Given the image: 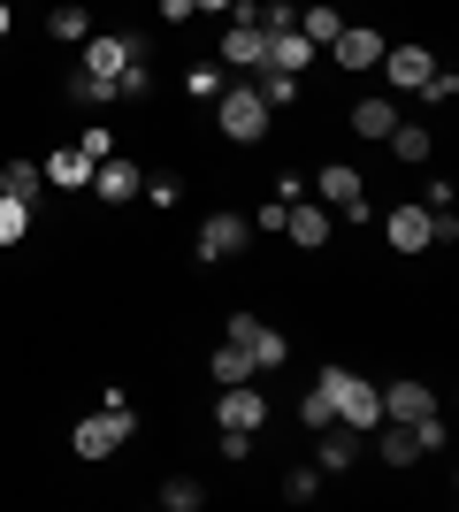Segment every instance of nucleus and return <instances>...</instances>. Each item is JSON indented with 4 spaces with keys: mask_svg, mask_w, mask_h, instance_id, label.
<instances>
[{
    "mask_svg": "<svg viewBox=\"0 0 459 512\" xmlns=\"http://www.w3.org/2000/svg\"><path fill=\"white\" fill-rule=\"evenodd\" d=\"M268 115H276V107L261 100V85H253V77L222 85V100H215V123H222V138H230V146H261V138H268Z\"/></svg>",
    "mask_w": 459,
    "mask_h": 512,
    "instance_id": "nucleus-2",
    "label": "nucleus"
},
{
    "mask_svg": "<svg viewBox=\"0 0 459 512\" xmlns=\"http://www.w3.org/2000/svg\"><path fill=\"white\" fill-rule=\"evenodd\" d=\"M46 31H54L62 46H85L92 39V8L85 0H54V8H46Z\"/></svg>",
    "mask_w": 459,
    "mask_h": 512,
    "instance_id": "nucleus-17",
    "label": "nucleus"
},
{
    "mask_svg": "<svg viewBox=\"0 0 459 512\" xmlns=\"http://www.w3.org/2000/svg\"><path fill=\"white\" fill-rule=\"evenodd\" d=\"M452 92H459V77H452V69H429V85H421V100H429V107H444Z\"/></svg>",
    "mask_w": 459,
    "mask_h": 512,
    "instance_id": "nucleus-34",
    "label": "nucleus"
},
{
    "mask_svg": "<svg viewBox=\"0 0 459 512\" xmlns=\"http://www.w3.org/2000/svg\"><path fill=\"white\" fill-rule=\"evenodd\" d=\"M192 8H199V16H215V8H222V16H230V0H192Z\"/></svg>",
    "mask_w": 459,
    "mask_h": 512,
    "instance_id": "nucleus-36",
    "label": "nucleus"
},
{
    "mask_svg": "<svg viewBox=\"0 0 459 512\" xmlns=\"http://www.w3.org/2000/svg\"><path fill=\"white\" fill-rule=\"evenodd\" d=\"M245 245H253V222H245L238 207H222L199 222V260H238Z\"/></svg>",
    "mask_w": 459,
    "mask_h": 512,
    "instance_id": "nucleus-7",
    "label": "nucleus"
},
{
    "mask_svg": "<svg viewBox=\"0 0 459 512\" xmlns=\"http://www.w3.org/2000/svg\"><path fill=\"white\" fill-rule=\"evenodd\" d=\"M314 436H322V428H314ZM352 459H360V428L329 421V436H322V467H329V474H345Z\"/></svg>",
    "mask_w": 459,
    "mask_h": 512,
    "instance_id": "nucleus-21",
    "label": "nucleus"
},
{
    "mask_svg": "<svg viewBox=\"0 0 459 512\" xmlns=\"http://www.w3.org/2000/svg\"><path fill=\"white\" fill-rule=\"evenodd\" d=\"M375 69H383L398 92H421V85H429V69H437V54H429L421 39H398V46H383V62H375Z\"/></svg>",
    "mask_w": 459,
    "mask_h": 512,
    "instance_id": "nucleus-10",
    "label": "nucleus"
},
{
    "mask_svg": "<svg viewBox=\"0 0 459 512\" xmlns=\"http://www.w3.org/2000/svg\"><path fill=\"white\" fill-rule=\"evenodd\" d=\"M161 505H169V512H199V505H207V490H199L192 474H169V482H161Z\"/></svg>",
    "mask_w": 459,
    "mask_h": 512,
    "instance_id": "nucleus-27",
    "label": "nucleus"
},
{
    "mask_svg": "<svg viewBox=\"0 0 459 512\" xmlns=\"http://www.w3.org/2000/svg\"><path fill=\"white\" fill-rule=\"evenodd\" d=\"M322 390H329V413H337L345 428H360V436L383 421V398H375L368 375H352V367H322Z\"/></svg>",
    "mask_w": 459,
    "mask_h": 512,
    "instance_id": "nucleus-3",
    "label": "nucleus"
},
{
    "mask_svg": "<svg viewBox=\"0 0 459 512\" xmlns=\"http://www.w3.org/2000/svg\"><path fill=\"white\" fill-rule=\"evenodd\" d=\"M131 436H138V413H131V398H123V390H108V406H100V413H85V421L69 428L77 459H108V451H123Z\"/></svg>",
    "mask_w": 459,
    "mask_h": 512,
    "instance_id": "nucleus-1",
    "label": "nucleus"
},
{
    "mask_svg": "<svg viewBox=\"0 0 459 512\" xmlns=\"http://www.w3.org/2000/svg\"><path fill=\"white\" fill-rule=\"evenodd\" d=\"M383 146H391L398 161H406V169H421V161L437 153V138H429V130H421V123H406V115H398V130H391V138H383Z\"/></svg>",
    "mask_w": 459,
    "mask_h": 512,
    "instance_id": "nucleus-20",
    "label": "nucleus"
},
{
    "mask_svg": "<svg viewBox=\"0 0 459 512\" xmlns=\"http://www.w3.org/2000/svg\"><path fill=\"white\" fill-rule=\"evenodd\" d=\"M0 192H8V199H23V207H31V199L46 192V169H39V161H8V169H0Z\"/></svg>",
    "mask_w": 459,
    "mask_h": 512,
    "instance_id": "nucleus-22",
    "label": "nucleus"
},
{
    "mask_svg": "<svg viewBox=\"0 0 459 512\" xmlns=\"http://www.w3.org/2000/svg\"><path fill=\"white\" fill-rule=\"evenodd\" d=\"M146 92H153V69L146 62H131L123 77H115V100H146Z\"/></svg>",
    "mask_w": 459,
    "mask_h": 512,
    "instance_id": "nucleus-32",
    "label": "nucleus"
},
{
    "mask_svg": "<svg viewBox=\"0 0 459 512\" xmlns=\"http://www.w3.org/2000/svg\"><path fill=\"white\" fill-rule=\"evenodd\" d=\"M39 169H46V184H62V192H92V169H100V161H92L85 146H54Z\"/></svg>",
    "mask_w": 459,
    "mask_h": 512,
    "instance_id": "nucleus-13",
    "label": "nucleus"
},
{
    "mask_svg": "<svg viewBox=\"0 0 459 512\" xmlns=\"http://www.w3.org/2000/svg\"><path fill=\"white\" fill-rule=\"evenodd\" d=\"M23 237H31V207L0 192V245H23Z\"/></svg>",
    "mask_w": 459,
    "mask_h": 512,
    "instance_id": "nucleus-28",
    "label": "nucleus"
},
{
    "mask_svg": "<svg viewBox=\"0 0 459 512\" xmlns=\"http://www.w3.org/2000/svg\"><path fill=\"white\" fill-rule=\"evenodd\" d=\"M253 85H261L268 107H291V100H299V77H284V69H253Z\"/></svg>",
    "mask_w": 459,
    "mask_h": 512,
    "instance_id": "nucleus-29",
    "label": "nucleus"
},
{
    "mask_svg": "<svg viewBox=\"0 0 459 512\" xmlns=\"http://www.w3.org/2000/svg\"><path fill=\"white\" fill-rule=\"evenodd\" d=\"M329 62L352 69V77H368V69L383 62V31H375V23H345V31L329 39Z\"/></svg>",
    "mask_w": 459,
    "mask_h": 512,
    "instance_id": "nucleus-9",
    "label": "nucleus"
},
{
    "mask_svg": "<svg viewBox=\"0 0 459 512\" xmlns=\"http://www.w3.org/2000/svg\"><path fill=\"white\" fill-rule=\"evenodd\" d=\"M314 497H322V474H314V467H291L284 474V505H314Z\"/></svg>",
    "mask_w": 459,
    "mask_h": 512,
    "instance_id": "nucleus-31",
    "label": "nucleus"
},
{
    "mask_svg": "<svg viewBox=\"0 0 459 512\" xmlns=\"http://www.w3.org/2000/svg\"><path fill=\"white\" fill-rule=\"evenodd\" d=\"M161 23H192V0H161Z\"/></svg>",
    "mask_w": 459,
    "mask_h": 512,
    "instance_id": "nucleus-35",
    "label": "nucleus"
},
{
    "mask_svg": "<svg viewBox=\"0 0 459 512\" xmlns=\"http://www.w3.org/2000/svg\"><path fill=\"white\" fill-rule=\"evenodd\" d=\"M383 398V421H421V413H437V390L421 383V375H398L391 390H375Z\"/></svg>",
    "mask_w": 459,
    "mask_h": 512,
    "instance_id": "nucleus-12",
    "label": "nucleus"
},
{
    "mask_svg": "<svg viewBox=\"0 0 459 512\" xmlns=\"http://www.w3.org/2000/svg\"><path fill=\"white\" fill-rule=\"evenodd\" d=\"M375 444H383V467H414L421 459L414 436H406V421H375Z\"/></svg>",
    "mask_w": 459,
    "mask_h": 512,
    "instance_id": "nucleus-25",
    "label": "nucleus"
},
{
    "mask_svg": "<svg viewBox=\"0 0 459 512\" xmlns=\"http://www.w3.org/2000/svg\"><path fill=\"white\" fill-rule=\"evenodd\" d=\"M345 130H352V138H368V146H383V138L398 130V107H391V100H360Z\"/></svg>",
    "mask_w": 459,
    "mask_h": 512,
    "instance_id": "nucleus-18",
    "label": "nucleus"
},
{
    "mask_svg": "<svg viewBox=\"0 0 459 512\" xmlns=\"http://www.w3.org/2000/svg\"><path fill=\"white\" fill-rule=\"evenodd\" d=\"M69 100H77V107H108L115 85H108V77H85V69H77V77H69Z\"/></svg>",
    "mask_w": 459,
    "mask_h": 512,
    "instance_id": "nucleus-30",
    "label": "nucleus"
},
{
    "mask_svg": "<svg viewBox=\"0 0 459 512\" xmlns=\"http://www.w3.org/2000/svg\"><path fill=\"white\" fill-rule=\"evenodd\" d=\"M314 54H322V46H306L299 31H268L261 69H284V77H299V69H314Z\"/></svg>",
    "mask_w": 459,
    "mask_h": 512,
    "instance_id": "nucleus-14",
    "label": "nucleus"
},
{
    "mask_svg": "<svg viewBox=\"0 0 459 512\" xmlns=\"http://www.w3.org/2000/svg\"><path fill=\"white\" fill-rule=\"evenodd\" d=\"M284 237H291V245H306V253H322V245H329V214L306 207V199H291V207H284Z\"/></svg>",
    "mask_w": 459,
    "mask_h": 512,
    "instance_id": "nucleus-15",
    "label": "nucleus"
},
{
    "mask_svg": "<svg viewBox=\"0 0 459 512\" xmlns=\"http://www.w3.org/2000/svg\"><path fill=\"white\" fill-rule=\"evenodd\" d=\"M8 31H16V8H8V0H0V39H8Z\"/></svg>",
    "mask_w": 459,
    "mask_h": 512,
    "instance_id": "nucleus-37",
    "label": "nucleus"
},
{
    "mask_svg": "<svg viewBox=\"0 0 459 512\" xmlns=\"http://www.w3.org/2000/svg\"><path fill=\"white\" fill-rule=\"evenodd\" d=\"M92 192L108 199V207H131V199H138V169H131V161H115V153H108V161L92 169Z\"/></svg>",
    "mask_w": 459,
    "mask_h": 512,
    "instance_id": "nucleus-16",
    "label": "nucleus"
},
{
    "mask_svg": "<svg viewBox=\"0 0 459 512\" xmlns=\"http://www.w3.org/2000/svg\"><path fill=\"white\" fill-rule=\"evenodd\" d=\"M314 184H322L329 207H352V199H360V169H345V161H322V176H314Z\"/></svg>",
    "mask_w": 459,
    "mask_h": 512,
    "instance_id": "nucleus-24",
    "label": "nucleus"
},
{
    "mask_svg": "<svg viewBox=\"0 0 459 512\" xmlns=\"http://www.w3.org/2000/svg\"><path fill=\"white\" fill-rule=\"evenodd\" d=\"M131 62H146V46H138L131 31H92V39L77 46V69H85V77H108V85H115Z\"/></svg>",
    "mask_w": 459,
    "mask_h": 512,
    "instance_id": "nucleus-4",
    "label": "nucleus"
},
{
    "mask_svg": "<svg viewBox=\"0 0 459 512\" xmlns=\"http://www.w3.org/2000/svg\"><path fill=\"white\" fill-rule=\"evenodd\" d=\"M230 344H245L261 375H268V367H284V360H291V337H284V329H268L261 314H230Z\"/></svg>",
    "mask_w": 459,
    "mask_h": 512,
    "instance_id": "nucleus-5",
    "label": "nucleus"
},
{
    "mask_svg": "<svg viewBox=\"0 0 459 512\" xmlns=\"http://www.w3.org/2000/svg\"><path fill=\"white\" fill-rule=\"evenodd\" d=\"M215 421H222V428H245V436H253V428H268V390H261V375H253V383H222Z\"/></svg>",
    "mask_w": 459,
    "mask_h": 512,
    "instance_id": "nucleus-6",
    "label": "nucleus"
},
{
    "mask_svg": "<svg viewBox=\"0 0 459 512\" xmlns=\"http://www.w3.org/2000/svg\"><path fill=\"white\" fill-rule=\"evenodd\" d=\"M207 375H215V383H253L261 367H253V352H245V344H230V337H222L215 352H207Z\"/></svg>",
    "mask_w": 459,
    "mask_h": 512,
    "instance_id": "nucleus-19",
    "label": "nucleus"
},
{
    "mask_svg": "<svg viewBox=\"0 0 459 512\" xmlns=\"http://www.w3.org/2000/svg\"><path fill=\"white\" fill-rule=\"evenodd\" d=\"M299 421H306V428H329V421H337V413H329V390H322V383L299 398Z\"/></svg>",
    "mask_w": 459,
    "mask_h": 512,
    "instance_id": "nucleus-33",
    "label": "nucleus"
},
{
    "mask_svg": "<svg viewBox=\"0 0 459 512\" xmlns=\"http://www.w3.org/2000/svg\"><path fill=\"white\" fill-rule=\"evenodd\" d=\"M337 31H345V16H337L329 0H314V8H299V39H306V46H329V39H337Z\"/></svg>",
    "mask_w": 459,
    "mask_h": 512,
    "instance_id": "nucleus-23",
    "label": "nucleus"
},
{
    "mask_svg": "<svg viewBox=\"0 0 459 512\" xmlns=\"http://www.w3.org/2000/svg\"><path fill=\"white\" fill-rule=\"evenodd\" d=\"M222 85H230L222 62H192V69H184V92H192V100H222Z\"/></svg>",
    "mask_w": 459,
    "mask_h": 512,
    "instance_id": "nucleus-26",
    "label": "nucleus"
},
{
    "mask_svg": "<svg viewBox=\"0 0 459 512\" xmlns=\"http://www.w3.org/2000/svg\"><path fill=\"white\" fill-rule=\"evenodd\" d=\"M383 237H391V253L414 260V253H429V245H437V214L421 207V199H414V207H391V214H383Z\"/></svg>",
    "mask_w": 459,
    "mask_h": 512,
    "instance_id": "nucleus-8",
    "label": "nucleus"
},
{
    "mask_svg": "<svg viewBox=\"0 0 459 512\" xmlns=\"http://www.w3.org/2000/svg\"><path fill=\"white\" fill-rule=\"evenodd\" d=\"M261 54H268V31H261V23H230V31H222V46H215V62H222V69H245V77L261 69Z\"/></svg>",
    "mask_w": 459,
    "mask_h": 512,
    "instance_id": "nucleus-11",
    "label": "nucleus"
}]
</instances>
